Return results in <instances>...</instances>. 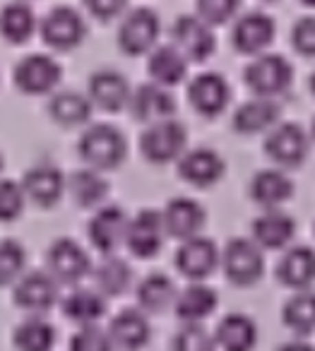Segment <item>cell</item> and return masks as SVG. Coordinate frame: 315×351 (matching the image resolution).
I'll return each instance as SVG.
<instances>
[{"instance_id": "obj_5", "label": "cell", "mask_w": 315, "mask_h": 351, "mask_svg": "<svg viewBox=\"0 0 315 351\" xmlns=\"http://www.w3.org/2000/svg\"><path fill=\"white\" fill-rule=\"evenodd\" d=\"M310 140L305 130L296 123H281L270 130L265 140V152L279 169H296L305 161Z\"/></svg>"}, {"instance_id": "obj_40", "label": "cell", "mask_w": 315, "mask_h": 351, "mask_svg": "<svg viewBox=\"0 0 315 351\" xmlns=\"http://www.w3.org/2000/svg\"><path fill=\"white\" fill-rule=\"evenodd\" d=\"M214 349H217V339L200 322H188L174 339V351H214Z\"/></svg>"}, {"instance_id": "obj_43", "label": "cell", "mask_w": 315, "mask_h": 351, "mask_svg": "<svg viewBox=\"0 0 315 351\" xmlns=\"http://www.w3.org/2000/svg\"><path fill=\"white\" fill-rule=\"evenodd\" d=\"M291 44L305 58H315V17H303L291 29Z\"/></svg>"}, {"instance_id": "obj_44", "label": "cell", "mask_w": 315, "mask_h": 351, "mask_svg": "<svg viewBox=\"0 0 315 351\" xmlns=\"http://www.w3.org/2000/svg\"><path fill=\"white\" fill-rule=\"evenodd\" d=\"M128 0H84L87 10L92 12L97 20H113L126 10Z\"/></svg>"}, {"instance_id": "obj_17", "label": "cell", "mask_w": 315, "mask_h": 351, "mask_svg": "<svg viewBox=\"0 0 315 351\" xmlns=\"http://www.w3.org/2000/svg\"><path fill=\"white\" fill-rule=\"evenodd\" d=\"M277 279L294 291H305L315 284V250L305 245L289 248L277 265Z\"/></svg>"}, {"instance_id": "obj_45", "label": "cell", "mask_w": 315, "mask_h": 351, "mask_svg": "<svg viewBox=\"0 0 315 351\" xmlns=\"http://www.w3.org/2000/svg\"><path fill=\"white\" fill-rule=\"evenodd\" d=\"M279 351H315V346L308 344V341L296 339V341H289V344H281Z\"/></svg>"}, {"instance_id": "obj_37", "label": "cell", "mask_w": 315, "mask_h": 351, "mask_svg": "<svg viewBox=\"0 0 315 351\" xmlns=\"http://www.w3.org/2000/svg\"><path fill=\"white\" fill-rule=\"evenodd\" d=\"M130 267L121 258H106L97 269V287L104 296H121L130 287Z\"/></svg>"}, {"instance_id": "obj_16", "label": "cell", "mask_w": 315, "mask_h": 351, "mask_svg": "<svg viewBox=\"0 0 315 351\" xmlns=\"http://www.w3.org/2000/svg\"><path fill=\"white\" fill-rule=\"evenodd\" d=\"M178 173L185 183H190V186L209 188L224 176V159L214 149L198 147V149L180 156Z\"/></svg>"}, {"instance_id": "obj_23", "label": "cell", "mask_w": 315, "mask_h": 351, "mask_svg": "<svg viewBox=\"0 0 315 351\" xmlns=\"http://www.w3.org/2000/svg\"><path fill=\"white\" fill-rule=\"evenodd\" d=\"M22 188H25L27 197L39 207H54L65 191V178L56 166L41 164L27 171Z\"/></svg>"}, {"instance_id": "obj_33", "label": "cell", "mask_w": 315, "mask_h": 351, "mask_svg": "<svg viewBox=\"0 0 315 351\" xmlns=\"http://www.w3.org/2000/svg\"><path fill=\"white\" fill-rule=\"evenodd\" d=\"M137 301L147 313H161L176 303V287L166 274H150L137 287Z\"/></svg>"}, {"instance_id": "obj_7", "label": "cell", "mask_w": 315, "mask_h": 351, "mask_svg": "<svg viewBox=\"0 0 315 351\" xmlns=\"http://www.w3.org/2000/svg\"><path fill=\"white\" fill-rule=\"evenodd\" d=\"M84 34H87V25H84L82 15L73 8H56L41 22V36L56 51L78 49Z\"/></svg>"}, {"instance_id": "obj_41", "label": "cell", "mask_w": 315, "mask_h": 351, "mask_svg": "<svg viewBox=\"0 0 315 351\" xmlns=\"http://www.w3.org/2000/svg\"><path fill=\"white\" fill-rule=\"evenodd\" d=\"M241 0H198V17L209 27L226 25L238 12Z\"/></svg>"}, {"instance_id": "obj_18", "label": "cell", "mask_w": 315, "mask_h": 351, "mask_svg": "<svg viewBox=\"0 0 315 351\" xmlns=\"http://www.w3.org/2000/svg\"><path fill=\"white\" fill-rule=\"evenodd\" d=\"M161 217H164L166 236L171 239L188 241L193 236H200V229L205 226V210L190 197L171 200Z\"/></svg>"}, {"instance_id": "obj_2", "label": "cell", "mask_w": 315, "mask_h": 351, "mask_svg": "<svg viewBox=\"0 0 315 351\" xmlns=\"http://www.w3.org/2000/svg\"><path fill=\"white\" fill-rule=\"evenodd\" d=\"M246 84L255 97L262 99H275L291 84L294 70H291L289 60H284L277 53H260L243 73Z\"/></svg>"}, {"instance_id": "obj_46", "label": "cell", "mask_w": 315, "mask_h": 351, "mask_svg": "<svg viewBox=\"0 0 315 351\" xmlns=\"http://www.w3.org/2000/svg\"><path fill=\"white\" fill-rule=\"evenodd\" d=\"M310 92H313V97H315V73H313V77H310Z\"/></svg>"}, {"instance_id": "obj_39", "label": "cell", "mask_w": 315, "mask_h": 351, "mask_svg": "<svg viewBox=\"0 0 315 351\" xmlns=\"http://www.w3.org/2000/svg\"><path fill=\"white\" fill-rule=\"evenodd\" d=\"M113 339L108 330L94 322V325H82L70 339V351H113Z\"/></svg>"}, {"instance_id": "obj_8", "label": "cell", "mask_w": 315, "mask_h": 351, "mask_svg": "<svg viewBox=\"0 0 315 351\" xmlns=\"http://www.w3.org/2000/svg\"><path fill=\"white\" fill-rule=\"evenodd\" d=\"M166 226L164 217L154 210H142L137 212L135 219L128 221V234H126V245L130 248V253L135 258H154L164 245Z\"/></svg>"}, {"instance_id": "obj_25", "label": "cell", "mask_w": 315, "mask_h": 351, "mask_svg": "<svg viewBox=\"0 0 315 351\" xmlns=\"http://www.w3.org/2000/svg\"><path fill=\"white\" fill-rule=\"evenodd\" d=\"M108 335L113 339V346L123 351H140L150 341V322L140 311H123L111 320Z\"/></svg>"}, {"instance_id": "obj_34", "label": "cell", "mask_w": 315, "mask_h": 351, "mask_svg": "<svg viewBox=\"0 0 315 351\" xmlns=\"http://www.w3.org/2000/svg\"><path fill=\"white\" fill-rule=\"evenodd\" d=\"M36 29L34 12L25 3H12L0 12V34L5 36L10 44H25L32 39Z\"/></svg>"}, {"instance_id": "obj_50", "label": "cell", "mask_w": 315, "mask_h": 351, "mask_svg": "<svg viewBox=\"0 0 315 351\" xmlns=\"http://www.w3.org/2000/svg\"><path fill=\"white\" fill-rule=\"evenodd\" d=\"M267 3H272V0H267Z\"/></svg>"}, {"instance_id": "obj_32", "label": "cell", "mask_w": 315, "mask_h": 351, "mask_svg": "<svg viewBox=\"0 0 315 351\" xmlns=\"http://www.w3.org/2000/svg\"><path fill=\"white\" fill-rule=\"evenodd\" d=\"M281 320L294 335L305 337L315 330V291H296L289 301L284 303Z\"/></svg>"}, {"instance_id": "obj_42", "label": "cell", "mask_w": 315, "mask_h": 351, "mask_svg": "<svg viewBox=\"0 0 315 351\" xmlns=\"http://www.w3.org/2000/svg\"><path fill=\"white\" fill-rule=\"evenodd\" d=\"M25 188L12 181H0V221H15L25 210Z\"/></svg>"}, {"instance_id": "obj_15", "label": "cell", "mask_w": 315, "mask_h": 351, "mask_svg": "<svg viewBox=\"0 0 315 351\" xmlns=\"http://www.w3.org/2000/svg\"><path fill=\"white\" fill-rule=\"evenodd\" d=\"M231 89H229L226 80L217 73H202L190 82L188 99L198 113L207 118H214L226 108Z\"/></svg>"}, {"instance_id": "obj_28", "label": "cell", "mask_w": 315, "mask_h": 351, "mask_svg": "<svg viewBox=\"0 0 315 351\" xmlns=\"http://www.w3.org/2000/svg\"><path fill=\"white\" fill-rule=\"evenodd\" d=\"M147 70H150V77L154 80V84L176 87L180 80H185L188 58H185L176 46H161V49H156L154 53L150 56Z\"/></svg>"}, {"instance_id": "obj_6", "label": "cell", "mask_w": 315, "mask_h": 351, "mask_svg": "<svg viewBox=\"0 0 315 351\" xmlns=\"http://www.w3.org/2000/svg\"><path fill=\"white\" fill-rule=\"evenodd\" d=\"M159 15L150 8H137L123 20L118 29V44L128 56H142L159 39Z\"/></svg>"}, {"instance_id": "obj_29", "label": "cell", "mask_w": 315, "mask_h": 351, "mask_svg": "<svg viewBox=\"0 0 315 351\" xmlns=\"http://www.w3.org/2000/svg\"><path fill=\"white\" fill-rule=\"evenodd\" d=\"M219 298L214 293V289L205 287V284L195 282L190 284L185 291H180L176 296V315L185 322H202L205 317H209L217 308Z\"/></svg>"}, {"instance_id": "obj_1", "label": "cell", "mask_w": 315, "mask_h": 351, "mask_svg": "<svg viewBox=\"0 0 315 351\" xmlns=\"http://www.w3.org/2000/svg\"><path fill=\"white\" fill-rule=\"evenodd\" d=\"M126 137L118 128L99 123L80 137V156L97 171H111L126 159Z\"/></svg>"}, {"instance_id": "obj_36", "label": "cell", "mask_w": 315, "mask_h": 351, "mask_svg": "<svg viewBox=\"0 0 315 351\" xmlns=\"http://www.w3.org/2000/svg\"><path fill=\"white\" fill-rule=\"evenodd\" d=\"M56 344V330L44 317H30L15 330V346L20 351H51Z\"/></svg>"}, {"instance_id": "obj_20", "label": "cell", "mask_w": 315, "mask_h": 351, "mask_svg": "<svg viewBox=\"0 0 315 351\" xmlns=\"http://www.w3.org/2000/svg\"><path fill=\"white\" fill-rule=\"evenodd\" d=\"M128 80L116 70H99L89 77V99L104 111H121L130 104Z\"/></svg>"}, {"instance_id": "obj_9", "label": "cell", "mask_w": 315, "mask_h": 351, "mask_svg": "<svg viewBox=\"0 0 315 351\" xmlns=\"http://www.w3.org/2000/svg\"><path fill=\"white\" fill-rule=\"evenodd\" d=\"M171 36L176 41V49L188 60H195V63H202L214 53L212 27L200 20L198 15H180L174 22Z\"/></svg>"}, {"instance_id": "obj_47", "label": "cell", "mask_w": 315, "mask_h": 351, "mask_svg": "<svg viewBox=\"0 0 315 351\" xmlns=\"http://www.w3.org/2000/svg\"><path fill=\"white\" fill-rule=\"evenodd\" d=\"M303 5H308V8H315V0H301Z\"/></svg>"}, {"instance_id": "obj_30", "label": "cell", "mask_w": 315, "mask_h": 351, "mask_svg": "<svg viewBox=\"0 0 315 351\" xmlns=\"http://www.w3.org/2000/svg\"><path fill=\"white\" fill-rule=\"evenodd\" d=\"M49 113L58 125L65 128L82 125L92 116V99L80 92H60L51 99Z\"/></svg>"}, {"instance_id": "obj_4", "label": "cell", "mask_w": 315, "mask_h": 351, "mask_svg": "<svg viewBox=\"0 0 315 351\" xmlns=\"http://www.w3.org/2000/svg\"><path fill=\"white\" fill-rule=\"evenodd\" d=\"M140 149L152 164H169L174 159H180L185 149V128L174 118L152 123L142 135Z\"/></svg>"}, {"instance_id": "obj_27", "label": "cell", "mask_w": 315, "mask_h": 351, "mask_svg": "<svg viewBox=\"0 0 315 351\" xmlns=\"http://www.w3.org/2000/svg\"><path fill=\"white\" fill-rule=\"evenodd\" d=\"M214 339L224 351H253L257 344V325L248 315L231 313L219 322Z\"/></svg>"}, {"instance_id": "obj_24", "label": "cell", "mask_w": 315, "mask_h": 351, "mask_svg": "<svg viewBox=\"0 0 315 351\" xmlns=\"http://www.w3.org/2000/svg\"><path fill=\"white\" fill-rule=\"evenodd\" d=\"M294 195V183L281 169L257 171L250 181V197L265 210H279Z\"/></svg>"}, {"instance_id": "obj_21", "label": "cell", "mask_w": 315, "mask_h": 351, "mask_svg": "<svg viewBox=\"0 0 315 351\" xmlns=\"http://www.w3.org/2000/svg\"><path fill=\"white\" fill-rule=\"evenodd\" d=\"M58 298L56 279L46 272H30L17 282L15 287V303L25 311L44 313Z\"/></svg>"}, {"instance_id": "obj_3", "label": "cell", "mask_w": 315, "mask_h": 351, "mask_svg": "<svg viewBox=\"0 0 315 351\" xmlns=\"http://www.w3.org/2000/svg\"><path fill=\"white\" fill-rule=\"evenodd\" d=\"M226 279L236 287H250L265 272L262 248L253 239H233L222 255Z\"/></svg>"}, {"instance_id": "obj_22", "label": "cell", "mask_w": 315, "mask_h": 351, "mask_svg": "<svg viewBox=\"0 0 315 351\" xmlns=\"http://www.w3.org/2000/svg\"><path fill=\"white\" fill-rule=\"evenodd\" d=\"M296 234V221L281 210H265L253 221V241L262 250H279L291 243Z\"/></svg>"}, {"instance_id": "obj_35", "label": "cell", "mask_w": 315, "mask_h": 351, "mask_svg": "<svg viewBox=\"0 0 315 351\" xmlns=\"http://www.w3.org/2000/svg\"><path fill=\"white\" fill-rule=\"evenodd\" d=\"M70 193L80 207H97L108 193V183L99 176L97 169H82L70 178Z\"/></svg>"}, {"instance_id": "obj_13", "label": "cell", "mask_w": 315, "mask_h": 351, "mask_svg": "<svg viewBox=\"0 0 315 351\" xmlns=\"http://www.w3.org/2000/svg\"><path fill=\"white\" fill-rule=\"evenodd\" d=\"M275 20L262 12H248L241 20L233 25L231 41L236 46V51L246 56H260L267 46L275 41Z\"/></svg>"}, {"instance_id": "obj_12", "label": "cell", "mask_w": 315, "mask_h": 351, "mask_svg": "<svg viewBox=\"0 0 315 351\" xmlns=\"http://www.w3.org/2000/svg\"><path fill=\"white\" fill-rule=\"evenodd\" d=\"M60 82V65L44 53L27 56L15 68V84L25 94H46Z\"/></svg>"}, {"instance_id": "obj_11", "label": "cell", "mask_w": 315, "mask_h": 351, "mask_svg": "<svg viewBox=\"0 0 315 351\" xmlns=\"http://www.w3.org/2000/svg\"><path fill=\"white\" fill-rule=\"evenodd\" d=\"M222 263L217 245L205 236H193V239L183 241V245L176 253V267L183 277L193 279V282H202L217 269Z\"/></svg>"}, {"instance_id": "obj_10", "label": "cell", "mask_w": 315, "mask_h": 351, "mask_svg": "<svg viewBox=\"0 0 315 351\" xmlns=\"http://www.w3.org/2000/svg\"><path fill=\"white\" fill-rule=\"evenodd\" d=\"M46 263H49L51 277L63 284L80 282V279L87 277L89 269H92V263H89V255L84 253V248L70 239L56 241L49 248Z\"/></svg>"}, {"instance_id": "obj_49", "label": "cell", "mask_w": 315, "mask_h": 351, "mask_svg": "<svg viewBox=\"0 0 315 351\" xmlns=\"http://www.w3.org/2000/svg\"><path fill=\"white\" fill-rule=\"evenodd\" d=\"M0 171H3V156H0Z\"/></svg>"}, {"instance_id": "obj_31", "label": "cell", "mask_w": 315, "mask_h": 351, "mask_svg": "<svg viewBox=\"0 0 315 351\" xmlns=\"http://www.w3.org/2000/svg\"><path fill=\"white\" fill-rule=\"evenodd\" d=\"M104 311H106L104 293L92 291V289H75L63 303L65 317L78 325H94L104 315Z\"/></svg>"}, {"instance_id": "obj_38", "label": "cell", "mask_w": 315, "mask_h": 351, "mask_svg": "<svg viewBox=\"0 0 315 351\" xmlns=\"http://www.w3.org/2000/svg\"><path fill=\"white\" fill-rule=\"evenodd\" d=\"M27 255L17 241H3L0 243V287L12 284L25 272Z\"/></svg>"}, {"instance_id": "obj_19", "label": "cell", "mask_w": 315, "mask_h": 351, "mask_svg": "<svg viewBox=\"0 0 315 351\" xmlns=\"http://www.w3.org/2000/svg\"><path fill=\"white\" fill-rule=\"evenodd\" d=\"M130 108L132 116L142 123H159V121H169L176 113V101L166 87L161 84H142L135 94L130 97Z\"/></svg>"}, {"instance_id": "obj_48", "label": "cell", "mask_w": 315, "mask_h": 351, "mask_svg": "<svg viewBox=\"0 0 315 351\" xmlns=\"http://www.w3.org/2000/svg\"><path fill=\"white\" fill-rule=\"evenodd\" d=\"M310 135L315 137V121H313V128H310Z\"/></svg>"}, {"instance_id": "obj_26", "label": "cell", "mask_w": 315, "mask_h": 351, "mask_svg": "<svg viewBox=\"0 0 315 351\" xmlns=\"http://www.w3.org/2000/svg\"><path fill=\"white\" fill-rule=\"evenodd\" d=\"M279 121V106L275 99H253V101L243 104L236 113H233V130L241 135H257V132L272 130Z\"/></svg>"}, {"instance_id": "obj_14", "label": "cell", "mask_w": 315, "mask_h": 351, "mask_svg": "<svg viewBox=\"0 0 315 351\" xmlns=\"http://www.w3.org/2000/svg\"><path fill=\"white\" fill-rule=\"evenodd\" d=\"M87 231H89V241H92L94 248L106 255L113 253L118 245L126 243V234H128L126 212L116 205L102 207V210L89 219Z\"/></svg>"}]
</instances>
